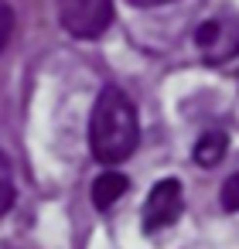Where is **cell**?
<instances>
[{
	"label": "cell",
	"mask_w": 239,
	"mask_h": 249,
	"mask_svg": "<svg viewBox=\"0 0 239 249\" xmlns=\"http://www.w3.org/2000/svg\"><path fill=\"white\" fill-rule=\"evenodd\" d=\"M133 7H161V4H171V0H130Z\"/></svg>",
	"instance_id": "10"
},
{
	"label": "cell",
	"mask_w": 239,
	"mask_h": 249,
	"mask_svg": "<svg viewBox=\"0 0 239 249\" xmlns=\"http://www.w3.org/2000/svg\"><path fill=\"white\" fill-rule=\"evenodd\" d=\"M225 150H229V137L225 133H202V140L195 143L191 157H195L198 167H215V164H222Z\"/></svg>",
	"instance_id": "6"
},
{
	"label": "cell",
	"mask_w": 239,
	"mask_h": 249,
	"mask_svg": "<svg viewBox=\"0 0 239 249\" xmlns=\"http://www.w3.org/2000/svg\"><path fill=\"white\" fill-rule=\"evenodd\" d=\"M181 208H184V195H181V181L174 178H164L150 188L147 195V205H144V229L147 232H157V229H167L181 218Z\"/></svg>",
	"instance_id": "3"
},
{
	"label": "cell",
	"mask_w": 239,
	"mask_h": 249,
	"mask_svg": "<svg viewBox=\"0 0 239 249\" xmlns=\"http://www.w3.org/2000/svg\"><path fill=\"white\" fill-rule=\"evenodd\" d=\"M11 31H14V11H11L7 0H0V52H4V45H7V38H11Z\"/></svg>",
	"instance_id": "9"
},
{
	"label": "cell",
	"mask_w": 239,
	"mask_h": 249,
	"mask_svg": "<svg viewBox=\"0 0 239 249\" xmlns=\"http://www.w3.org/2000/svg\"><path fill=\"white\" fill-rule=\"evenodd\" d=\"M140 143V120L120 86H103L89 116V147L99 164H123Z\"/></svg>",
	"instance_id": "1"
},
{
	"label": "cell",
	"mask_w": 239,
	"mask_h": 249,
	"mask_svg": "<svg viewBox=\"0 0 239 249\" xmlns=\"http://www.w3.org/2000/svg\"><path fill=\"white\" fill-rule=\"evenodd\" d=\"M195 45L212 62H222V58L239 55V21H205L195 31Z\"/></svg>",
	"instance_id": "4"
},
{
	"label": "cell",
	"mask_w": 239,
	"mask_h": 249,
	"mask_svg": "<svg viewBox=\"0 0 239 249\" xmlns=\"http://www.w3.org/2000/svg\"><path fill=\"white\" fill-rule=\"evenodd\" d=\"M219 201H222V208H225V212H239V174H232V178L222 184Z\"/></svg>",
	"instance_id": "8"
},
{
	"label": "cell",
	"mask_w": 239,
	"mask_h": 249,
	"mask_svg": "<svg viewBox=\"0 0 239 249\" xmlns=\"http://www.w3.org/2000/svg\"><path fill=\"white\" fill-rule=\"evenodd\" d=\"M127 188H130V181H127L120 171H106V174H99V178L92 181V205H96L99 212H106V208H113V205L127 195Z\"/></svg>",
	"instance_id": "5"
},
{
	"label": "cell",
	"mask_w": 239,
	"mask_h": 249,
	"mask_svg": "<svg viewBox=\"0 0 239 249\" xmlns=\"http://www.w3.org/2000/svg\"><path fill=\"white\" fill-rule=\"evenodd\" d=\"M55 11L58 24L79 41H92L113 24V0H55Z\"/></svg>",
	"instance_id": "2"
},
{
	"label": "cell",
	"mask_w": 239,
	"mask_h": 249,
	"mask_svg": "<svg viewBox=\"0 0 239 249\" xmlns=\"http://www.w3.org/2000/svg\"><path fill=\"white\" fill-rule=\"evenodd\" d=\"M14 205V174H11V160L0 150V215H7Z\"/></svg>",
	"instance_id": "7"
}]
</instances>
